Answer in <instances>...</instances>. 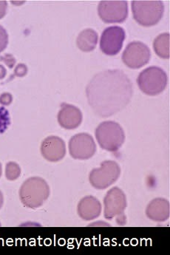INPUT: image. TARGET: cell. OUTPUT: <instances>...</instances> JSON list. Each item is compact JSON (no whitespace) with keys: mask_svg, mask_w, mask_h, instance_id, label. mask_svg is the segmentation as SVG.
Segmentation results:
<instances>
[{"mask_svg":"<svg viewBox=\"0 0 170 255\" xmlns=\"http://www.w3.org/2000/svg\"><path fill=\"white\" fill-rule=\"evenodd\" d=\"M133 94V83L120 70H108L96 74L87 85L86 95L96 115L110 117L126 108Z\"/></svg>","mask_w":170,"mask_h":255,"instance_id":"1","label":"cell"},{"mask_svg":"<svg viewBox=\"0 0 170 255\" xmlns=\"http://www.w3.org/2000/svg\"><path fill=\"white\" fill-rule=\"evenodd\" d=\"M49 195L48 184L39 177H32L26 180L19 189L21 203L27 208L36 209L42 207Z\"/></svg>","mask_w":170,"mask_h":255,"instance_id":"2","label":"cell"},{"mask_svg":"<svg viewBox=\"0 0 170 255\" xmlns=\"http://www.w3.org/2000/svg\"><path fill=\"white\" fill-rule=\"evenodd\" d=\"M133 16L138 23L150 27L159 23L165 12V5L159 0H134L132 1Z\"/></svg>","mask_w":170,"mask_h":255,"instance_id":"3","label":"cell"},{"mask_svg":"<svg viewBox=\"0 0 170 255\" xmlns=\"http://www.w3.org/2000/svg\"><path fill=\"white\" fill-rule=\"evenodd\" d=\"M96 140L102 149L109 152H116L125 143V134L123 128L115 122H104L96 130Z\"/></svg>","mask_w":170,"mask_h":255,"instance_id":"4","label":"cell"},{"mask_svg":"<svg viewBox=\"0 0 170 255\" xmlns=\"http://www.w3.org/2000/svg\"><path fill=\"white\" fill-rule=\"evenodd\" d=\"M104 215L108 221L116 218L119 225L126 224L125 210L128 206L126 195L119 187H113L107 192L104 199Z\"/></svg>","mask_w":170,"mask_h":255,"instance_id":"5","label":"cell"},{"mask_svg":"<svg viewBox=\"0 0 170 255\" xmlns=\"http://www.w3.org/2000/svg\"><path fill=\"white\" fill-rule=\"evenodd\" d=\"M142 92L148 96H156L165 91L168 85V76L165 70L153 66L144 70L137 79Z\"/></svg>","mask_w":170,"mask_h":255,"instance_id":"6","label":"cell"},{"mask_svg":"<svg viewBox=\"0 0 170 255\" xmlns=\"http://www.w3.org/2000/svg\"><path fill=\"white\" fill-rule=\"evenodd\" d=\"M120 174L119 163L114 161H105L100 168L93 169L90 172L89 180L95 189H105L119 179Z\"/></svg>","mask_w":170,"mask_h":255,"instance_id":"7","label":"cell"},{"mask_svg":"<svg viewBox=\"0 0 170 255\" xmlns=\"http://www.w3.org/2000/svg\"><path fill=\"white\" fill-rule=\"evenodd\" d=\"M98 12L101 19L106 23H122L128 18V1L103 0L99 2Z\"/></svg>","mask_w":170,"mask_h":255,"instance_id":"8","label":"cell"},{"mask_svg":"<svg viewBox=\"0 0 170 255\" xmlns=\"http://www.w3.org/2000/svg\"><path fill=\"white\" fill-rule=\"evenodd\" d=\"M151 53L148 45L142 42L129 44L122 54L124 63L131 69H139L149 62Z\"/></svg>","mask_w":170,"mask_h":255,"instance_id":"9","label":"cell"},{"mask_svg":"<svg viewBox=\"0 0 170 255\" xmlns=\"http://www.w3.org/2000/svg\"><path fill=\"white\" fill-rule=\"evenodd\" d=\"M69 152L74 159L87 160L92 158L96 152V145L91 135L79 133L70 138Z\"/></svg>","mask_w":170,"mask_h":255,"instance_id":"10","label":"cell"},{"mask_svg":"<svg viewBox=\"0 0 170 255\" xmlns=\"http://www.w3.org/2000/svg\"><path fill=\"white\" fill-rule=\"evenodd\" d=\"M125 36L126 34L122 27L119 26L107 27L101 36V50L108 56L118 54L123 47Z\"/></svg>","mask_w":170,"mask_h":255,"instance_id":"11","label":"cell"},{"mask_svg":"<svg viewBox=\"0 0 170 255\" xmlns=\"http://www.w3.org/2000/svg\"><path fill=\"white\" fill-rule=\"evenodd\" d=\"M41 153L50 162L61 161L66 155L65 142L58 136L47 137L41 145Z\"/></svg>","mask_w":170,"mask_h":255,"instance_id":"12","label":"cell"},{"mask_svg":"<svg viewBox=\"0 0 170 255\" xmlns=\"http://www.w3.org/2000/svg\"><path fill=\"white\" fill-rule=\"evenodd\" d=\"M83 116L77 107L62 103L58 114V122L62 128L74 129L82 124Z\"/></svg>","mask_w":170,"mask_h":255,"instance_id":"13","label":"cell"},{"mask_svg":"<svg viewBox=\"0 0 170 255\" xmlns=\"http://www.w3.org/2000/svg\"><path fill=\"white\" fill-rule=\"evenodd\" d=\"M78 214L82 219L89 221L96 219L102 213V204L95 197L86 196L79 201L77 207Z\"/></svg>","mask_w":170,"mask_h":255,"instance_id":"14","label":"cell"},{"mask_svg":"<svg viewBox=\"0 0 170 255\" xmlns=\"http://www.w3.org/2000/svg\"><path fill=\"white\" fill-rule=\"evenodd\" d=\"M170 202L165 198H156L150 203L146 209V215L152 221L165 222L170 218Z\"/></svg>","mask_w":170,"mask_h":255,"instance_id":"15","label":"cell"},{"mask_svg":"<svg viewBox=\"0 0 170 255\" xmlns=\"http://www.w3.org/2000/svg\"><path fill=\"white\" fill-rule=\"evenodd\" d=\"M98 38V33L94 30L85 29L79 33L76 44L82 51L90 52L96 48Z\"/></svg>","mask_w":170,"mask_h":255,"instance_id":"16","label":"cell"},{"mask_svg":"<svg viewBox=\"0 0 170 255\" xmlns=\"http://www.w3.org/2000/svg\"><path fill=\"white\" fill-rule=\"evenodd\" d=\"M170 33H162L158 36L153 42V48L156 54L163 59L170 58Z\"/></svg>","mask_w":170,"mask_h":255,"instance_id":"17","label":"cell"},{"mask_svg":"<svg viewBox=\"0 0 170 255\" xmlns=\"http://www.w3.org/2000/svg\"><path fill=\"white\" fill-rule=\"evenodd\" d=\"M21 175V168L17 163L10 161L6 164L5 177L8 181H13L19 178Z\"/></svg>","mask_w":170,"mask_h":255,"instance_id":"18","label":"cell"},{"mask_svg":"<svg viewBox=\"0 0 170 255\" xmlns=\"http://www.w3.org/2000/svg\"><path fill=\"white\" fill-rule=\"evenodd\" d=\"M10 125L8 111L4 107H0V134H3Z\"/></svg>","mask_w":170,"mask_h":255,"instance_id":"19","label":"cell"},{"mask_svg":"<svg viewBox=\"0 0 170 255\" xmlns=\"http://www.w3.org/2000/svg\"><path fill=\"white\" fill-rule=\"evenodd\" d=\"M8 44V35L5 29L0 25V53L2 52Z\"/></svg>","mask_w":170,"mask_h":255,"instance_id":"20","label":"cell"},{"mask_svg":"<svg viewBox=\"0 0 170 255\" xmlns=\"http://www.w3.org/2000/svg\"><path fill=\"white\" fill-rule=\"evenodd\" d=\"M0 61L4 62L10 69H11V68L14 67L16 62V59L13 57V55L8 54V53L4 54V56H0Z\"/></svg>","mask_w":170,"mask_h":255,"instance_id":"21","label":"cell"},{"mask_svg":"<svg viewBox=\"0 0 170 255\" xmlns=\"http://www.w3.org/2000/svg\"><path fill=\"white\" fill-rule=\"evenodd\" d=\"M13 102V96L10 93H3L0 96V104L4 106H8Z\"/></svg>","mask_w":170,"mask_h":255,"instance_id":"22","label":"cell"},{"mask_svg":"<svg viewBox=\"0 0 170 255\" xmlns=\"http://www.w3.org/2000/svg\"><path fill=\"white\" fill-rule=\"evenodd\" d=\"M27 73V68L24 64H19L14 70V75L18 77H23Z\"/></svg>","mask_w":170,"mask_h":255,"instance_id":"23","label":"cell"},{"mask_svg":"<svg viewBox=\"0 0 170 255\" xmlns=\"http://www.w3.org/2000/svg\"><path fill=\"white\" fill-rule=\"evenodd\" d=\"M7 8V2L4 0H0V19L4 17Z\"/></svg>","mask_w":170,"mask_h":255,"instance_id":"24","label":"cell"},{"mask_svg":"<svg viewBox=\"0 0 170 255\" xmlns=\"http://www.w3.org/2000/svg\"><path fill=\"white\" fill-rule=\"evenodd\" d=\"M6 74H7V70L3 65H0V79H4Z\"/></svg>","mask_w":170,"mask_h":255,"instance_id":"25","label":"cell"},{"mask_svg":"<svg viewBox=\"0 0 170 255\" xmlns=\"http://www.w3.org/2000/svg\"><path fill=\"white\" fill-rule=\"evenodd\" d=\"M3 203H4V197H3L2 193H1V191H0V209L2 207Z\"/></svg>","mask_w":170,"mask_h":255,"instance_id":"26","label":"cell"},{"mask_svg":"<svg viewBox=\"0 0 170 255\" xmlns=\"http://www.w3.org/2000/svg\"><path fill=\"white\" fill-rule=\"evenodd\" d=\"M1 173H2V170H1V163H0V178H1Z\"/></svg>","mask_w":170,"mask_h":255,"instance_id":"27","label":"cell"},{"mask_svg":"<svg viewBox=\"0 0 170 255\" xmlns=\"http://www.w3.org/2000/svg\"><path fill=\"white\" fill-rule=\"evenodd\" d=\"M0 227H1V223H0Z\"/></svg>","mask_w":170,"mask_h":255,"instance_id":"28","label":"cell"}]
</instances>
